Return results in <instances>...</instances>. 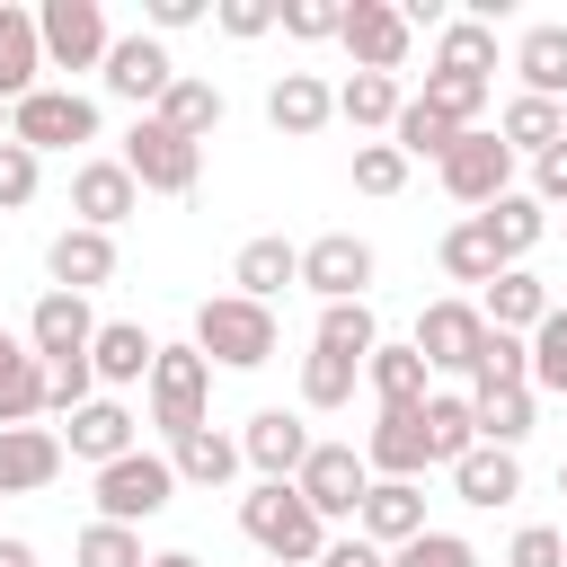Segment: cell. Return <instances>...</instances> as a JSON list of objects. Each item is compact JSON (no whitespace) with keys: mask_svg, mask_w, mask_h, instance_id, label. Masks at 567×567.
<instances>
[{"mask_svg":"<svg viewBox=\"0 0 567 567\" xmlns=\"http://www.w3.org/2000/svg\"><path fill=\"white\" fill-rule=\"evenodd\" d=\"M434 257H443V275H452V284H496V275H505V266H514V257H505V248H496V230H487V221H478V213H470V221H452V230H443V248H434Z\"/></svg>","mask_w":567,"mask_h":567,"instance_id":"83f0119b","label":"cell"},{"mask_svg":"<svg viewBox=\"0 0 567 567\" xmlns=\"http://www.w3.org/2000/svg\"><path fill=\"white\" fill-rule=\"evenodd\" d=\"M328 115H337V89H328L319 71H284V80L266 89V124H275V133H292V142H310Z\"/></svg>","mask_w":567,"mask_h":567,"instance_id":"7402d4cb","label":"cell"},{"mask_svg":"<svg viewBox=\"0 0 567 567\" xmlns=\"http://www.w3.org/2000/svg\"><path fill=\"white\" fill-rule=\"evenodd\" d=\"M168 496H177V461L168 452H124V461H106L97 470V523H151V514H168Z\"/></svg>","mask_w":567,"mask_h":567,"instance_id":"5b68a950","label":"cell"},{"mask_svg":"<svg viewBox=\"0 0 567 567\" xmlns=\"http://www.w3.org/2000/svg\"><path fill=\"white\" fill-rule=\"evenodd\" d=\"M470 408H478V443H523L532 434V408H540V390H470Z\"/></svg>","mask_w":567,"mask_h":567,"instance_id":"8d00e7d4","label":"cell"},{"mask_svg":"<svg viewBox=\"0 0 567 567\" xmlns=\"http://www.w3.org/2000/svg\"><path fill=\"white\" fill-rule=\"evenodd\" d=\"M71 567H151V558H142V532L133 523H89L71 540Z\"/></svg>","mask_w":567,"mask_h":567,"instance_id":"ee69618b","label":"cell"},{"mask_svg":"<svg viewBox=\"0 0 567 567\" xmlns=\"http://www.w3.org/2000/svg\"><path fill=\"white\" fill-rule=\"evenodd\" d=\"M27 346H35L44 363L89 354V346H97V310H89V292H44V301L27 310Z\"/></svg>","mask_w":567,"mask_h":567,"instance_id":"9a60e30c","label":"cell"},{"mask_svg":"<svg viewBox=\"0 0 567 567\" xmlns=\"http://www.w3.org/2000/svg\"><path fill=\"white\" fill-rule=\"evenodd\" d=\"M354 186H363V195H399V186H408V151H399V142H363V151H354Z\"/></svg>","mask_w":567,"mask_h":567,"instance_id":"f907efd6","label":"cell"},{"mask_svg":"<svg viewBox=\"0 0 567 567\" xmlns=\"http://www.w3.org/2000/svg\"><path fill=\"white\" fill-rule=\"evenodd\" d=\"M532 390L567 399V310H549V319L532 328Z\"/></svg>","mask_w":567,"mask_h":567,"instance_id":"f6af8a7d","label":"cell"},{"mask_svg":"<svg viewBox=\"0 0 567 567\" xmlns=\"http://www.w3.org/2000/svg\"><path fill=\"white\" fill-rule=\"evenodd\" d=\"M372 275H381V266H372V248H363L354 230H328V239L301 248V284H310L319 301H363Z\"/></svg>","mask_w":567,"mask_h":567,"instance_id":"4fadbf2b","label":"cell"},{"mask_svg":"<svg viewBox=\"0 0 567 567\" xmlns=\"http://www.w3.org/2000/svg\"><path fill=\"white\" fill-rule=\"evenodd\" d=\"M124 106H159L168 89H177V62H168V44L159 35H115V53H106V71H97Z\"/></svg>","mask_w":567,"mask_h":567,"instance_id":"7c38bea8","label":"cell"},{"mask_svg":"<svg viewBox=\"0 0 567 567\" xmlns=\"http://www.w3.org/2000/svg\"><path fill=\"white\" fill-rule=\"evenodd\" d=\"M478 221H487V230H496V248H505V257H514V266H523V248H532V239H540V230H549V213H540V204H532V195H496V204H487V213H478Z\"/></svg>","mask_w":567,"mask_h":567,"instance_id":"b9f144b4","label":"cell"},{"mask_svg":"<svg viewBox=\"0 0 567 567\" xmlns=\"http://www.w3.org/2000/svg\"><path fill=\"white\" fill-rule=\"evenodd\" d=\"M408 346H416L434 372H470L478 346H487V310H470V301H425V319H416Z\"/></svg>","mask_w":567,"mask_h":567,"instance_id":"8fae6325","label":"cell"},{"mask_svg":"<svg viewBox=\"0 0 567 567\" xmlns=\"http://www.w3.org/2000/svg\"><path fill=\"white\" fill-rule=\"evenodd\" d=\"M195 346H204V363L257 372V363H275L284 328H275V310H266V301H248V292H213V301L195 310Z\"/></svg>","mask_w":567,"mask_h":567,"instance_id":"7a4b0ae2","label":"cell"},{"mask_svg":"<svg viewBox=\"0 0 567 567\" xmlns=\"http://www.w3.org/2000/svg\"><path fill=\"white\" fill-rule=\"evenodd\" d=\"M514 71H523V97H549V106H567V27H558V18L523 27V44H514Z\"/></svg>","mask_w":567,"mask_h":567,"instance_id":"cb8c5ba5","label":"cell"},{"mask_svg":"<svg viewBox=\"0 0 567 567\" xmlns=\"http://www.w3.org/2000/svg\"><path fill=\"white\" fill-rule=\"evenodd\" d=\"M62 478V434L53 425H9L0 434V496H35Z\"/></svg>","mask_w":567,"mask_h":567,"instance_id":"44dd1931","label":"cell"},{"mask_svg":"<svg viewBox=\"0 0 567 567\" xmlns=\"http://www.w3.org/2000/svg\"><path fill=\"white\" fill-rule=\"evenodd\" d=\"M452 496L478 505V514H487V505H514V496H523V461H514L505 443H478V452L452 461Z\"/></svg>","mask_w":567,"mask_h":567,"instance_id":"603a6c76","label":"cell"},{"mask_svg":"<svg viewBox=\"0 0 567 567\" xmlns=\"http://www.w3.org/2000/svg\"><path fill=\"white\" fill-rule=\"evenodd\" d=\"M363 461L381 478H425L434 470V443H425V408H381L372 434H363Z\"/></svg>","mask_w":567,"mask_h":567,"instance_id":"e0dca14e","label":"cell"},{"mask_svg":"<svg viewBox=\"0 0 567 567\" xmlns=\"http://www.w3.org/2000/svg\"><path fill=\"white\" fill-rule=\"evenodd\" d=\"M62 452L71 461H124V452H142V425H133V408L124 399H89L80 416H62Z\"/></svg>","mask_w":567,"mask_h":567,"instance_id":"2e32d148","label":"cell"},{"mask_svg":"<svg viewBox=\"0 0 567 567\" xmlns=\"http://www.w3.org/2000/svg\"><path fill=\"white\" fill-rule=\"evenodd\" d=\"M275 27L301 44H328V35H346V0H275Z\"/></svg>","mask_w":567,"mask_h":567,"instance_id":"bcb514c9","label":"cell"},{"mask_svg":"<svg viewBox=\"0 0 567 567\" xmlns=\"http://www.w3.org/2000/svg\"><path fill=\"white\" fill-rule=\"evenodd\" d=\"M35 408H44V354L27 346V354H9V363H0V434H9V425H27Z\"/></svg>","mask_w":567,"mask_h":567,"instance_id":"60d3db41","label":"cell"},{"mask_svg":"<svg viewBox=\"0 0 567 567\" xmlns=\"http://www.w3.org/2000/svg\"><path fill=\"white\" fill-rule=\"evenodd\" d=\"M151 115H159L168 133H186V142H204V133L221 124V89H213V80H186V71H177V89H168V97H159Z\"/></svg>","mask_w":567,"mask_h":567,"instance_id":"836d02e7","label":"cell"},{"mask_svg":"<svg viewBox=\"0 0 567 567\" xmlns=\"http://www.w3.org/2000/svg\"><path fill=\"white\" fill-rule=\"evenodd\" d=\"M0 142H9V97H0Z\"/></svg>","mask_w":567,"mask_h":567,"instance_id":"6125c7cd","label":"cell"},{"mask_svg":"<svg viewBox=\"0 0 567 567\" xmlns=\"http://www.w3.org/2000/svg\"><path fill=\"white\" fill-rule=\"evenodd\" d=\"M89 399H97V363H89V354H71V363H44V408L80 416Z\"/></svg>","mask_w":567,"mask_h":567,"instance_id":"c3c4849f","label":"cell"},{"mask_svg":"<svg viewBox=\"0 0 567 567\" xmlns=\"http://www.w3.org/2000/svg\"><path fill=\"white\" fill-rule=\"evenodd\" d=\"M239 461H248L257 478H301V461H310V425H301L292 408H257V416L239 425Z\"/></svg>","mask_w":567,"mask_h":567,"instance_id":"5bb4252c","label":"cell"},{"mask_svg":"<svg viewBox=\"0 0 567 567\" xmlns=\"http://www.w3.org/2000/svg\"><path fill=\"white\" fill-rule=\"evenodd\" d=\"M71 213H80L89 230H115L124 213H142L133 168H124V159H80V168H71Z\"/></svg>","mask_w":567,"mask_h":567,"instance_id":"ac0fdd59","label":"cell"},{"mask_svg":"<svg viewBox=\"0 0 567 567\" xmlns=\"http://www.w3.org/2000/svg\"><path fill=\"white\" fill-rule=\"evenodd\" d=\"M558 496H567V461H558Z\"/></svg>","mask_w":567,"mask_h":567,"instance_id":"be15d7a7","label":"cell"},{"mask_svg":"<svg viewBox=\"0 0 567 567\" xmlns=\"http://www.w3.org/2000/svg\"><path fill=\"white\" fill-rule=\"evenodd\" d=\"M425 443H434V461L478 452V408H470V399H452V390H434V399H425Z\"/></svg>","mask_w":567,"mask_h":567,"instance_id":"ab89813d","label":"cell"},{"mask_svg":"<svg viewBox=\"0 0 567 567\" xmlns=\"http://www.w3.org/2000/svg\"><path fill=\"white\" fill-rule=\"evenodd\" d=\"M434 71H452V80H487V71H496V27H487V18H452V27L434 35Z\"/></svg>","mask_w":567,"mask_h":567,"instance_id":"1f68e13d","label":"cell"},{"mask_svg":"<svg viewBox=\"0 0 567 567\" xmlns=\"http://www.w3.org/2000/svg\"><path fill=\"white\" fill-rule=\"evenodd\" d=\"M9 142H27L35 159H44V151H71V142H97V97H80V89H35V97L9 106Z\"/></svg>","mask_w":567,"mask_h":567,"instance_id":"8992f818","label":"cell"},{"mask_svg":"<svg viewBox=\"0 0 567 567\" xmlns=\"http://www.w3.org/2000/svg\"><path fill=\"white\" fill-rule=\"evenodd\" d=\"M425 372H434V363H425L416 346H372V363H363V381H372L381 408H425V399H434Z\"/></svg>","mask_w":567,"mask_h":567,"instance_id":"f546056e","label":"cell"},{"mask_svg":"<svg viewBox=\"0 0 567 567\" xmlns=\"http://www.w3.org/2000/svg\"><path fill=\"white\" fill-rule=\"evenodd\" d=\"M319 567H390V549H372L363 532H346V540H328V549H319Z\"/></svg>","mask_w":567,"mask_h":567,"instance_id":"9f6ffc18","label":"cell"},{"mask_svg":"<svg viewBox=\"0 0 567 567\" xmlns=\"http://www.w3.org/2000/svg\"><path fill=\"white\" fill-rule=\"evenodd\" d=\"M354 532H363L372 549H408V540L425 532V487H416V478H372V496H363Z\"/></svg>","mask_w":567,"mask_h":567,"instance_id":"ffe728a7","label":"cell"},{"mask_svg":"<svg viewBox=\"0 0 567 567\" xmlns=\"http://www.w3.org/2000/svg\"><path fill=\"white\" fill-rule=\"evenodd\" d=\"M408 44H416V27H408L399 0H346V53H354V71H399Z\"/></svg>","mask_w":567,"mask_h":567,"instance_id":"30bf717a","label":"cell"},{"mask_svg":"<svg viewBox=\"0 0 567 567\" xmlns=\"http://www.w3.org/2000/svg\"><path fill=\"white\" fill-rule=\"evenodd\" d=\"M390 567H478V549H470L461 532H434V523H425L408 549H390Z\"/></svg>","mask_w":567,"mask_h":567,"instance_id":"681fc988","label":"cell"},{"mask_svg":"<svg viewBox=\"0 0 567 567\" xmlns=\"http://www.w3.org/2000/svg\"><path fill=\"white\" fill-rule=\"evenodd\" d=\"M301 496H310V514L319 523H354L363 514V496H372V461L354 452V443H310V461H301V478H292Z\"/></svg>","mask_w":567,"mask_h":567,"instance_id":"52a82bcc","label":"cell"},{"mask_svg":"<svg viewBox=\"0 0 567 567\" xmlns=\"http://www.w3.org/2000/svg\"><path fill=\"white\" fill-rule=\"evenodd\" d=\"M9 354H27V346H18V337H9V328H0V363H9Z\"/></svg>","mask_w":567,"mask_h":567,"instance_id":"94428289","label":"cell"},{"mask_svg":"<svg viewBox=\"0 0 567 567\" xmlns=\"http://www.w3.org/2000/svg\"><path fill=\"white\" fill-rule=\"evenodd\" d=\"M399 106H408V97H399V80H390V71H354V80L337 89V115H346L354 133H390V124H399Z\"/></svg>","mask_w":567,"mask_h":567,"instance_id":"d6a6232c","label":"cell"},{"mask_svg":"<svg viewBox=\"0 0 567 567\" xmlns=\"http://www.w3.org/2000/svg\"><path fill=\"white\" fill-rule=\"evenodd\" d=\"M390 142H399L408 159H434V168H443V159H452V142H461V124H452V115H434L425 97H408V106H399V124H390Z\"/></svg>","mask_w":567,"mask_h":567,"instance_id":"e575fe53","label":"cell"},{"mask_svg":"<svg viewBox=\"0 0 567 567\" xmlns=\"http://www.w3.org/2000/svg\"><path fill=\"white\" fill-rule=\"evenodd\" d=\"M505 567H567V532L523 523V532H514V549H505Z\"/></svg>","mask_w":567,"mask_h":567,"instance_id":"f5cc1de1","label":"cell"},{"mask_svg":"<svg viewBox=\"0 0 567 567\" xmlns=\"http://www.w3.org/2000/svg\"><path fill=\"white\" fill-rule=\"evenodd\" d=\"M549 310H558V301H549V284H540L532 266H505V275L487 284V328H505V337H532Z\"/></svg>","mask_w":567,"mask_h":567,"instance_id":"d4e9b609","label":"cell"},{"mask_svg":"<svg viewBox=\"0 0 567 567\" xmlns=\"http://www.w3.org/2000/svg\"><path fill=\"white\" fill-rule=\"evenodd\" d=\"M230 284H239L248 301H266V310H275V292H284V284H301V248H292V239H248V248H239V266H230Z\"/></svg>","mask_w":567,"mask_h":567,"instance_id":"f1b7e54d","label":"cell"},{"mask_svg":"<svg viewBox=\"0 0 567 567\" xmlns=\"http://www.w3.org/2000/svg\"><path fill=\"white\" fill-rule=\"evenodd\" d=\"M354 372H363V363L310 346V354H301V408H346V399H354Z\"/></svg>","mask_w":567,"mask_h":567,"instance_id":"7bdbcfd3","label":"cell"},{"mask_svg":"<svg viewBox=\"0 0 567 567\" xmlns=\"http://www.w3.org/2000/svg\"><path fill=\"white\" fill-rule=\"evenodd\" d=\"M35 35H44V62L53 71H106V53H115L97 0H44L35 9Z\"/></svg>","mask_w":567,"mask_h":567,"instance_id":"ba28073f","label":"cell"},{"mask_svg":"<svg viewBox=\"0 0 567 567\" xmlns=\"http://www.w3.org/2000/svg\"><path fill=\"white\" fill-rule=\"evenodd\" d=\"M151 425L168 434V443H186L195 425H213L204 408H213V363H204V346H159V363H151Z\"/></svg>","mask_w":567,"mask_h":567,"instance_id":"3957f363","label":"cell"},{"mask_svg":"<svg viewBox=\"0 0 567 567\" xmlns=\"http://www.w3.org/2000/svg\"><path fill=\"white\" fill-rule=\"evenodd\" d=\"M470 381H478V390H532V337H505V328H487V346H478Z\"/></svg>","mask_w":567,"mask_h":567,"instance_id":"f35d334b","label":"cell"},{"mask_svg":"<svg viewBox=\"0 0 567 567\" xmlns=\"http://www.w3.org/2000/svg\"><path fill=\"white\" fill-rule=\"evenodd\" d=\"M35 177H44V159L27 142H0V213H27L35 204Z\"/></svg>","mask_w":567,"mask_h":567,"instance_id":"816d5d0a","label":"cell"},{"mask_svg":"<svg viewBox=\"0 0 567 567\" xmlns=\"http://www.w3.org/2000/svg\"><path fill=\"white\" fill-rule=\"evenodd\" d=\"M319 346H328V354H346V363H372V346H381L372 301H328V310H319Z\"/></svg>","mask_w":567,"mask_h":567,"instance_id":"d590c367","label":"cell"},{"mask_svg":"<svg viewBox=\"0 0 567 567\" xmlns=\"http://www.w3.org/2000/svg\"><path fill=\"white\" fill-rule=\"evenodd\" d=\"M168 461H177V487H230L239 478V443L213 434V425H195L186 443H168Z\"/></svg>","mask_w":567,"mask_h":567,"instance_id":"4dcf8cb0","label":"cell"},{"mask_svg":"<svg viewBox=\"0 0 567 567\" xmlns=\"http://www.w3.org/2000/svg\"><path fill=\"white\" fill-rule=\"evenodd\" d=\"M115 159L133 168V186H142V195H195V177H204V142L168 133L159 115H133V133H124V151H115Z\"/></svg>","mask_w":567,"mask_h":567,"instance_id":"277c9868","label":"cell"},{"mask_svg":"<svg viewBox=\"0 0 567 567\" xmlns=\"http://www.w3.org/2000/svg\"><path fill=\"white\" fill-rule=\"evenodd\" d=\"M558 115H567V106H558Z\"/></svg>","mask_w":567,"mask_h":567,"instance_id":"e7e4bbea","label":"cell"},{"mask_svg":"<svg viewBox=\"0 0 567 567\" xmlns=\"http://www.w3.org/2000/svg\"><path fill=\"white\" fill-rule=\"evenodd\" d=\"M89 363H97V381H151V363H159V337H151L142 319H97V346H89Z\"/></svg>","mask_w":567,"mask_h":567,"instance_id":"484cf974","label":"cell"},{"mask_svg":"<svg viewBox=\"0 0 567 567\" xmlns=\"http://www.w3.org/2000/svg\"><path fill=\"white\" fill-rule=\"evenodd\" d=\"M0 567H35V549L27 540H0Z\"/></svg>","mask_w":567,"mask_h":567,"instance_id":"680465c9","label":"cell"},{"mask_svg":"<svg viewBox=\"0 0 567 567\" xmlns=\"http://www.w3.org/2000/svg\"><path fill=\"white\" fill-rule=\"evenodd\" d=\"M44 35H35V9H0V97L18 106V97H35L44 80Z\"/></svg>","mask_w":567,"mask_h":567,"instance_id":"4316f807","label":"cell"},{"mask_svg":"<svg viewBox=\"0 0 567 567\" xmlns=\"http://www.w3.org/2000/svg\"><path fill=\"white\" fill-rule=\"evenodd\" d=\"M532 204H540V213L567 204V142H549V151L532 159Z\"/></svg>","mask_w":567,"mask_h":567,"instance_id":"db71d44e","label":"cell"},{"mask_svg":"<svg viewBox=\"0 0 567 567\" xmlns=\"http://www.w3.org/2000/svg\"><path fill=\"white\" fill-rule=\"evenodd\" d=\"M425 106L452 115L461 133H478V106H487V80H452V71H425Z\"/></svg>","mask_w":567,"mask_h":567,"instance_id":"7dc6e473","label":"cell"},{"mask_svg":"<svg viewBox=\"0 0 567 567\" xmlns=\"http://www.w3.org/2000/svg\"><path fill=\"white\" fill-rule=\"evenodd\" d=\"M239 532H248L275 567H319V549H328V523L310 514V496H301L292 478H257V487L239 496Z\"/></svg>","mask_w":567,"mask_h":567,"instance_id":"6da1fadb","label":"cell"},{"mask_svg":"<svg viewBox=\"0 0 567 567\" xmlns=\"http://www.w3.org/2000/svg\"><path fill=\"white\" fill-rule=\"evenodd\" d=\"M44 275H53V292H97V284L115 275V230H89V221L53 230V248H44Z\"/></svg>","mask_w":567,"mask_h":567,"instance_id":"d6986e66","label":"cell"},{"mask_svg":"<svg viewBox=\"0 0 567 567\" xmlns=\"http://www.w3.org/2000/svg\"><path fill=\"white\" fill-rule=\"evenodd\" d=\"M213 18H221V35H239V44H248V35H266V27H275V0H221Z\"/></svg>","mask_w":567,"mask_h":567,"instance_id":"11a10c76","label":"cell"},{"mask_svg":"<svg viewBox=\"0 0 567 567\" xmlns=\"http://www.w3.org/2000/svg\"><path fill=\"white\" fill-rule=\"evenodd\" d=\"M151 567H204V558H195V549H159Z\"/></svg>","mask_w":567,"mask_h":567,"instance_id":"91938a15","label":"cell"},{"mask_svg":"<svg viewBox=\"0 0 567 567\" xmlns=\"http://www.w3.org/2000/svg\"><path fill=\"white\" fill-rule=\"evenodd\" d=\"M496 142H505V151H532V159H540L549 142H567V115H558L549 97H514V106H505V124H496Z\"/></svg>","mask_w":567,"mask_h":567,"instance_id":"74e56055","label":"cell"},{"mask_svg":"<svg viewBox=\"0 0 567 567\" xmlns=\"http://www.w3.org/2000/svg\"><path fill=\"white\" fill-rule=\"evenodd\" d=\"M195 18H204V0H151V35H177Z\"/></svg>","mask_w":567,"mask_h":567,"instance_id":"6f0895ef","label":"cell"},{"mask_svg":"<svg viewBox=\"0 0 567 567\" xmlns=\"http://www.w3.org/2000/svg\"><path fill=\"white\" fill-rule=\"evenodd\" d=\"M443 195L470 204V213H487L496 195H514V151H505L496 133H461L452 159H443Z\"/></svg>","mask_w":567,"mask_h":567,"instance_id":"9c48e42d","label":"cell"}]
</instances>
